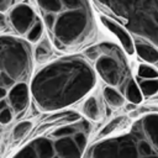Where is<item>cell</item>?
<instances>
[{
  "mask_svg": "<svg viewBox=\"0 0 158 158\" xmlns=\"http://www.w3.org/2000/svg\"><path fill=\"white\" fill-rule=\"evenodd\" d=\"M102 96L107 102V105H110L111 107L118 109L125 104V98L114 86H110V85L105 86L102 90Z\"/></svg>",
  "mask_w": 158,
  "mask_h": 158,
  "instance_id": "2e32d148",
  "label": "cell"
},
{
  "mask_svg": "<svg viewBox=\"0 0 158 158\" xmlns=\"http://www.w3.org/2000/svg\"><path fill=\"white\" fill-rule=\"evenodd\" d=\"M53 54L52 42L47 37H41V41L37 43L35 48V59L37 63H43L48 60Z\"/></svg>",
  "mask_w": 158,
  "mask_h": 158,
  "instance_id": "4fadbf2b",
  "label": "cell"
},
{
  "mask_svg": "<svg viewBox=\"0 0 158 158\" xmlns=\"http://www.w3.org/2000/svg\"><path fill=\"white\" fill-rule=\"evenodd\" d=\"M101 54L95 59V70L101 79L110 86L121 85L127 74V63L121 49L112 44L104 42L99 44Z\"/></svg>",
  "mask_w": 158,
  "mask_h": 158,
  "instance_id": "5b68a950",
  "label": "cell"
},
{
  "mask_svg": "<svg viewBox=\"0 0 158 158\" xmlns=\"http://www.w3.org/2000/svg\"><path fill=\"white\" fill-rule=\"evenodd\" d=\"M21 0H0V12H6L11 6L17 4Z\"/></svg>",
  "mask_w": 158,
  "mask_h": 158,
  "instance_id": "f1b7e54d",
  "label": "cell"
},
{
  "mask_svg": "<svg viewBox=\"0 0 158 158\" xmlns=\"http://www.w3.org/2000/svg\"><path fill=\"white\" fill-rule=\"evenodd\" d=\"M42 35H43V22H42V20H40L37 17L25 36L28 42H38L41 40Z\"/></svg>",
  "mask_w": 158,
  "mask_h": 158,
  "instance_id": "d6986e66",
  "label": "cell"
},
{
  "mask_svg": "<svg viewBox=\"0 0 158 158\" xmlns=\"http://www.w3.org/2000/svg\"><path fill=\"white\" fill-rule=\"evenodd\" d=\"M84 54H85L86 58H89V59H91V60H95V59L101 54L100 48H99V44H98V46H91V47H89L88 49H85Z\"/></svg>",
  "mask_w": 158,
  "mask_h": 158,
  "instance_id": "484cf974",
  "label": "cell"
},
{
  "mask_svg": "<svg viewBox=\"0 0 158 158\" xmlns=\"http://www.w3.org/2000/svg\"><path fill=\"white\" fill-rule=\"evenodd\" d=\"M2 14L4 12H0V31L7 28V25H6V21H5V16Z\"/></svg>",
  "mask_w": 158,
  "mask_h": 158,
  "instance_id": "f546056e",
  "label": "cell"
},
{
  "mask_svg": "<svg viewBox=\"0 0 158 158\" xmlns=\"http://www.w3.org/2000/svg\"><path fill=\"white\" fill-rule=\"evenodd\" d=\"M73 139H74L75 144L78 146V148H79V149L83 152V151L85 149V147H86V143H88L86 133L79 130V131H77V132L74 133V136H73Z\"/></svg>",
  "mask_w": 158,
  "mask_h": 158,
  "instance_id": "d4e9b609",
  "label": "cell"
},
{
  "mask_svg": "<svg viewBox=\"0 0 158 158\" xmlns=\"http://www.w3.org/2000/svg\"><path fill=\"white\" fill-rule=\"evenodd\" d=\"M54 158H56V157H54Z\"/></svg>",
  "mask_w": 158,
  "mask_h": 158,
  "instance_id": "836d02e7",
  "label": "cell"
},
{
  "mask_svg": "<svg viewBox=\"0 0 158 158\" xmlns=\"http://www.w3.org/2000/svg\"><path fill=\"white\" fill-rule=\"evenodd\" d=\"M11 120H12V111L9 107L0 110V123L7 125L11 122Z\"/></svg>",
  "mask_w": 158,
  "mask_h": 158,
  "instance_id": "83f0119b",
  "label": "cell"
},
{
  "mask_svg": "<svg viewBox=\"0 0 158 158\" xmlns=\"http://www.w3.org/2000/svg\"><path fill=\"white\" fill-rule=\"evenodd\" d=\"M137 77L141 79H157L158 70L154 67H152L149 63H142L138 65Z\"/></svg>",
  "mask_w": 158,
  "mask_h": 158,
  "instance_id": "ffe728a7",
  "label": "cell"
},
{
  "mask_svg": "<svg viewBox=\"0 0 158 158\" xmlns=\"http://www.w3.org/2000/svg\"><path fill=\"white\" fill-rule=\"evenodd\" d=\"M138 38L158 48V0H98Z\"/></svg>",
  "mask_w": 158,
  "mask_h": 158,
  "instance_id": "3957f363",
  "label": "cell"
},
{
  "mask_svg": "<svg viewBox=\"0 0 158 158\" xmlns=\"http://www.w3.org/2000/svg\"><path fill=\"white\" fill-rule=\"evenodd\" d=\"M143 128L147 136H149L152 143L158 147V116L146 117L143 121Z\"/></svg>",
  "mask_w": 158,
  "mask_h": 158,
  "instance_id": "e0dca14e",
  "label": "cell"
},
{
  "mask_svg": "<svg viewBox=\"0 0 158 158\" xmlns=\"http://www.w3.org/2000/svg\"><path fill=\"white\" fill-rule=\"evenodd\" d=\"M5 107H7V102H6L5 99H1V100H0V110H2V109H5Z\"/></svg>",
  "mask_w": 158,
  "mask_h": 158,
  "instance_id": "1f68e13d",
  "label": "cell"
},
{
  "mask_svg": "<svg viewBox=\"0 0 158 158\" xmlns=\"http://www.w3.org/2000/svg\"><path fill=\"white\" fill-rule=\"evenodd\" d=\"M9 102L15 115H22L30 104V88L27 83H17L7 91Z\"/></svg>",
  "mask_w": 158,
  "mask_h": 158,
  "instance_id": "9c48e42d",
  "label": "cell"
},
{
  "mask_svg": "<svg viewBox=\"0 0 158 158\" xmlns=\"http://www.w3.org/2000/svg\"><path fill=\"white\" fill-rule=\"evenodd\" d=\"M100 21L104 25V27L110 31L121 43L122 49L125 51L126 54L132 56L135 53V46H133V38L131 37L130 32L127 31V28L125 26H122L121 23H118L117 21L112 20L109 16L105 15H100Z\"/></svg>",
  "mask_w": 158,
  "mask_h": 158,
  "instance_id": "ba28073f",
  "label": "cell"
},
{
  "mask_svg": "<svg viewBox=\"0 0 158 158\" xmlns=\"http://www.w3.org/2000/svg\"><path fill=\"white\" fill-rule=\"evenodd\" d=\"M32 128V122L31 121H21L20 123H17L15 127H14V131H12V137L14 139L19 141L21 138H23Z\"/></svg>",
  "mask_w": 158,
  "mask_h": 158,
  "instance_id": "44dd1931",
  "label": "cell"
},
{
  "mask_svg": "<svg viewBox=\"0 0 158 158\" xmlns=\"http://www.w3.org/2000/svg\"><path fill=\"white\" fill-rule=\"evenodd\" d=\"M81 110H83V114L85 115V117H88V120H91V121H98L101 116V109H100V105L95 96L86 98V100L83 104Z\"/></svg>",
  "mask_w": 158,
  "mask_h": 158,
  "instance_id": "5bb4252c",
  "label": "cell"
},
{
  "mask_svg": "<svg viewBox=\"0 0 158 158\" xmlns=\"http://www.w3.org/2000/svg\"><path fill=\"white\" fill-rule=\"evenodd\" d=\"M31 143H32L38 158H54L56 157L54 144L51 139H48L46 137H40V138L33 139Z\"/></svg>",
  "mask_w": 158,
  "mask_h": 158,
  "instance_id": "7c38bea8",
  "label": "cell"
},
{
  "mask_svg": "<svg viewBox=\"0 0 158 158\" xmlns=\"http://www.w3.org/2000/svg\"><path fill=\"white\" fill-rule=\"evenodd\" d=\"M78 130H79V128H78V126L67 123V125H64V126H62V127L57 128L56 131H53L52 136H53V137H56V138H58V137H64V136H70V135H74Z\"/></svg>",
  "mask_w": 158,
  "mask_h": 158,
  "instance_id": "603a6c76",
  "label": "cell"
},
{
  "mask_svg": "<svg viewBox=\"0 0 158 158\" xmlns=\"http://www.w3.org/2000/svg\"><path fill=\"white\" fill-rule=\"evenodd\" d=\"M95 84L91 65L79 56H69L41 68L31 80L30 93L40 111H57L86 96Z\"/></svg>",
  "mask_w": 158,
  "mask_h": 158,
  "instance_id": "6da1fadb",
  "label": "cell"
},
{
  "mask_svg": "<svg viewBox=\"0 0 158 158\" xmlns=\"http://www.w3.org/2000/svg\"><path fill=\"white\" fill-rule=\"evenodd\" d=\"M137 149H138V153L143 157L152 154V147L147 141H139V143L137 146Z\"/></svg>",
  "mask_w": 158,
  "mask_h": 158,
  "instance_id": "4316f807",
  "label": "cell"
},
{
  "mask_svg": "<svg viewBox=\"0 0 158 158\" xmlns=\"http://www.w3.org/2000/svg\"><path fill=\"white\" fill-rule=\"evenodd\" d=\"M5 96H7V90L5 88H1L0 86V100L1 99H5Z\"/></svg>",
  "mask_w": 158,
  "mask_h": 158,
  "instance_id": "4dcf8cb0",
  "label": "cell"
},
{
  "mask_svg": "<svg viewBox=\"0 0 158 158\" xmlns=\"http://www.w3.org/2000/svg\"><path fill=\"white\" fill-rule=\"evenodd\" d=\"M133 46H135V53H137V56L142 60L149 64L158 63V48L154 44H152L151 42L143 38H139L137 41H133Z\"/></svg>",
  "mask_w": 158,
  "mask_h": 158,
  "instance_id": "8fae6325",
  "label": "cell"
},
{
  "mask_svg": "<svg viewBox=\"0 0 158 158\" xmlns=\"http://www.w3.org/2000/svg\"><path fill=\"white\" fill-rule=\"evenodd\" d=\"M122 118H123V117H116V118L111 120L109 123H106V125L102 127V130L100 131V133H99V138L107 137L110 133H112L114 131H116V128H118L120 123L122 122Z\"/></svg>",
  "mask_w": 158,
  "mask_h": 158,
  "instance_id": "7402d4cb",
  "label": "cell"
},
{
  "mask_svg": "<svg viewBox=\"0 0 158 158\" xmlns=\"http://www.w3.org/2000/svg\"><path fill=\"white\" fill-rule=\"evenodd\" d=\"M94 158H138V149L131 137H118L98 144Z\"/></svg>",
  "mask_w": 158,
  "mask_h": 158,
  "instance_id": "8992f818",
  "label": "cell"
},
{
  "mask_svg": "<svg viewBox=\"0 0 158 158\" xmlns=\"http://www.w3.org/2000/svg\"><path fill=\"white\" fill-rule=\"evenodd\" d=\"M53 144H54L56 154H58L59 158H80L81 157L83 152L78 148L74 139L69 136L58 137L53 142Z\"/></svg>",
  "mask_w": 158,
  "mask_h": 158,
  "instance_id": "30bf717a",
  "label": "cell"
},
{
  "mask_svg": "<svg viewBox=\"0 0 158 158\" xmlns=\"http://www.w3.org/2000/svg\"><path fill=\"white\" fill-rule=\"evenodd\" d=\"M14 158H38V156H37V153H36V151H35L32 143L30 142V143L26 144L23 148H21V149L14 156Z\"/></svg>",
  "mask_w": 158,
  "mask_h": 158,
  "instance_id": "cb8c5ba5",
  "label": "cell"
},
{
  "mask_svg": "<svg viewBox=\"0 0 158 158\" xmlns=\"http://www.w3.org/2000/svg\"><path fill=\"white\" fill-rule=\"evenodd\" d=\"M125 95H126V99L133 105L141 104L142 100H143V95L139 90V86L136 83V80L132 79V78L127 79V84H126V88H125Z\"/></svg>",
  "mask_w": 158,
  "mask_h": 158,
  "instance_id": "9a60e30c",
  "label": "cell"
},
{
  "mask_svg": "<svg viewBox=\"0 0 158 158\" xmlns=\"http://www.w3.org/2000/svg\"><path fill=\"white\" fill-rule=\"evenodd\" d=\"M37 16L33 9L23 2H17L9 9V21L19 35H26Z\"/></svg>",
  "mask_w": 158,
  "mask_h": 158,
  "instance_id": "52a82bcc",
  "label": "cell"
},
{
  "mask_svg": "<svg viewBox=\"0 0 158 158\" xmlns=\"http://www.w3.org/2000/svg\"><path fill=\"white\" fill-rule=\"evenodd\" d=\"M51 42L59 51L77 48L95 35L89 0H36Z\"/></svg>",
  "mask_w": 158,
  "mask_h": 158,
  "instance_id": "7a4b0ae2",
  "label": "cell"
},
{
  "mask_svg": "<svg viewBox=\"0 0 158 158\" xmlns=\"http://www.w3.org/2000/svg\"><path fill=\"white\" fill-rule=\"evenodd\" d=\"M33 56L30 43L20 37L0 36V86L9 90L17 83H27L32 73Z\"/></svg>",
  "mask_w": 158,
  "mask_h": 158,
  "instance_id": "277c9868",
  "label": "cell"
},
{
  "mask_svg": "<svg viewBox=\"0 0 158 158\" xmlns=\"http://www.w3.org/2000/svg\"><path fill=\"white\" fill-rule=\"evenodd\" d=\"M143 158H158V157H157V156H151V154H149V156H144Z\"/></svg>",
  "mask_w": 158,
  "mask_h": 158,
  "instance_id": "d6a6232c",
  "label": "cell"
},
{
  "mask_svg": "<svg viewBox=\"0 0 158 158\" xmlns=\"http://www.w3.org/2000/svg\"><path fill=\"white\" fill-rule=\"evenodd\" d=\"M138 86L143 96H153L158 93V78L157 79H138Z\"/></svg>",
  "mask_w": 158,
  "mask_h": 158,
  "instance_id": "ac0fdd59",
  "label": "cell"
}]
</instances>
